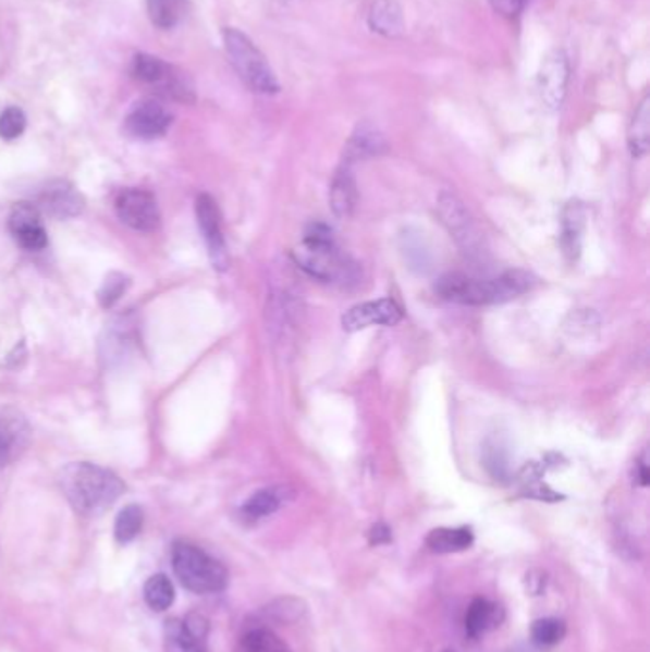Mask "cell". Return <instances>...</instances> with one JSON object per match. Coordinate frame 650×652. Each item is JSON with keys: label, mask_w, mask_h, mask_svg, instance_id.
Here are the masks:
<instances>
[{"label": "cell", "mask_w": 650, "mask_h": 652, "mask_svg": "<svg viewBox=\"0 0 650 652\" xmlns=\"http://www.w3.org/2000/svg\"><path fill=\"white\" fill-rule=\"evenodd\" d=\"M385 138L382 136V132L375 128L372 124L363 123L355 128L352 134L349 142L345 144L344 149V164L352 167L353 162L363 161V159H370L376 155H382L385 151Z\"/></svg>", "instance_id": "ac0fdd59"}, {"label": "cell", "mask_w": 650, "mask_h": 652, "mask_svg": "<svg viewBox=\"0 0 650 652\" xmlns=\"http://www.w3.org/2000/svg\"><path fill=\"white\" fill-rule=\"evenodd\" d=\"M627 146L635 159H642L649 153L650 147V98L647 96L635 111L629 131H627Z\"/></svg>", "instance_id": "cb8c5ba5"}, {"label": "cell", "mask_w": 650, "mask_h": 652, "mask_svg": "<svg viewBox=\"0 0 650 652\" xmlns=\"http://www.w3.org/2000/svg\"><path fill=\"white\" fill-rule=\"evenodd\" d=\"M187 0H147V14L155 27L172 29L185 14Z\"/></svg>", "instance_id": "484cf974"}, {"label": "cell", "mask_w": 650, "mask_h": 652, "mask_svg": "<svg viewBox=\"0 0 650 652\" xmlns=\"http://www.w3.org/2000/svg\"><path fill=\"white\" fill-rule=\"evenodd\" d=\"M286 502V491L283 487H269L261 491L254 492L250 499L246 500L241 507V517L248 522L261 521L269 515L279 512V507Z\"/></svg>", "instance_id": "44dd1931"}, {"label": "cell", "mask_w": 650, "mask_h": 652, "mask_svg": "<svg viewBox=\"0 0 650 652\" xmlns=\"http://www.w3.org/2000/svg\"><path fill=\"white\" fill-rule=\"evenodd\" d=\"M60 484L71 507L90 519L106 514L126 491L121 477L90 462H75L65 466Z\"/></svg>", "instance_id": "6da1fadb"}, {"label": "cell", "mask_w": 650, "mask_h": 652, "mask_svg": "<svg viewBox=\"0 0 650 652\" xmlns=\"http://www.w3.org/2000/svg\"><path fill=\"white\" fill-rule=\"evenodd\" d=\"M172 115L169 109L155 100L139 101L124 121V128L132 138L157 139L169 132Z\"/></svg>", "instance_id": "9a60e30c"}, {"label": "cell", "mask_w": 650, "mask_h": 652, "mask_svg": "<svg viewBox=\"0 0 650 652\" xmlns=\"http://www.w3.org/2000/svg\"><path fill=\"white\" fill-rule=\"evenodd\" d=\"M492 10L504 17L519 16L525 0H489Z\"/></svg>", "instance_id": "836d02e7"}, {"label": "cell", "mask_w": 650, "mask_h": 652, "mask_svg": "<svg viewBox=\"0 0 650 652\" xmlns=\"http://www.w3.org/2000/svg\"><path fill=\"white\" fill-rule=\"evenodd\" d=\"M223 47L233 70L253 93L269 96L281 90L266 56L261 54L260 48L256 47L245 33L233 27L223 29Z\"/></svg>", "instance_id": "277c9868"}, {"label": "cell", "mask_w": 650, "mask_h": 652, "mask_svg": "<svg viewBox=\"0 0 650 652\" xmlns=\"http://www.w3.org/2000/svg\"><path fill=\"white\" fill-rule=\"evenodd\" d=\"M29 430L22 416L2 410L0 413V468H4L27 445Z\"/></svg>", "instance_id": "d6986e66"}, {"label": "cell", "mask_w": 650, "mask_h": 652, "mask_svg": "<svg viewBox=\"0 0 650 652\" xmlns=\"http://www.w3.org/2000/svg\"><path fill=\"white\" fill-rule=\"evenodd\" d=\"M172 567L185 590L199 595L220 593L230 582L228 568L223 567L220 561L210 557L197 545L185 544V542L174 545Z\"/></svg>", "instance_id": "5b68a950"}, {"label": "cell", "mask_w": 650, "mask_h": 652, "mask_svg": "<svg viewBox=\"0 0 650 652\" xmlns=\"http://www.w3.org/2000/svg\"><path fill=\"white\" fill-rule=\"evenodd\" d=\"M9 227L17 245L29 250L40 253L48 246V233L39 208L33 202H16L9 216Z\"/></svg>", "instance_id": "8fae6325"}, {"label": "cell", "mask_w": 650, "mask_h": 652, "mask_svg": "<svg viewBox=\"0 0 650 652\" xmlns=\"http://www.w3.org/2000/svg\"><path fill=\"white\" fill-rule=\"evenodd\" d=\"M543 469L540 464H527L525 468L520 469L519 481L520 492L528 496V499L543 500V502H557L563 500V496L559 492L550 489L548 484L543 483Z\"/></svg>", "instance_id": "d4e9b609"}, {"label": "cell", "mask_w": 650, "mask_h": 652, "mask_svg": "<svg viewBox=\"0 0 650 652\" xmlns=\"http://www.w3.org/2000/svg\"><path fill=\"white\" fill-rule=\"evenodd\" d=\"M132 77L144 85L154 86L157 88V93L169 100L184 101V103L195 101V90L184 73L174 70L169 63L162 62L161 58H157V56H134Z\"/></svg>", "instance_id": "8992f818"}, {"label": "cell", "mask_w": 650, "mask_h": 652, "mask_svg": "<svg viewBox=\"0 0 650 652\" xmlns=\"http://www.w3.org/2000/svg\"><path fill=\"white\" fill-rule=\"evenodd\" d=\"M565 633V622L559 620V618H540L530 628V637L540 649H550V647L561 643Z\"/></svg>", "instance_id": "f546056e"}, {"label": "cell", "mask_w": 650, "mask_h": 652, "mask_svg": "<svg viewBox=\"0 0 650 652\" xmlns=\"http://www.w3.org/2000/svg\"><path fill=\"white\" fill-rule=\"evenodd\" d=\"M195 214H197V223H199L200 233L207 243L208 256L216 269L225 271L230 266V253L225 245L222 230V214L220 208L210 195L203 193L197 197L195 202Z\"/></svg>", "instance_id": "30bf717a"}, {"label": "cell", "mask_w": 650, "mask_h": 652, "mask_svg": "<svg viewBox=\"0 0 650 652\" xmlns=\"http://www.w3.org/2000/svg\"><path fill=\"white\" fill-rule=\"evenodd\" d=\"M357 199H359V192H357V182L353 176L352 167L342 162L330 184V208L336 218L347 220L355 212Z\"/></svg>", "instance_id": "2e32d148"}, {"label": "cell", "mask_w": 650, "mask_h": 652, "mask_svg": "<svg viewBox=\"0 0 650 652\" xmlns=\"http://www.w3.org/2000/svg\"><path fill=\"white\" fill-rule=\"evenodd\" d=\"M584 227H586V210L581 207L580 200H571L563 208V216H561V246L568 261H576L580 256Z\"/></svg>", "instance_id": "e0dca14e"}, {"label": "cell", "mask_w": 650, "mask_h": 652, "mask_svg": "<svg viewBox=\"0 0 650 652\" xmlns=\"http://www.w3.org/2000/svg\"><path fill=\"white\" fill-rule=\"evenodd\" d=\"M25 128H27V116L24 109L12 106L0 113V138L14 142L24 134Z\"/></svg>", "instance_id": "1f68e13d"}, {"label": "cell", "mask_w": 650, "mask_h": 652, "mask_svg": "<svg viewBox=\"0 0 650 652\" xmlns=\"http://www.w3.org/2000/svg\"><path fill=\"white\" fill-rule=\"evenodd\" d=\"M42 216L52 220H71L85 212V195L68 180H50L40 187L37 199L33 202Z\"/></svg>", "instance_id": "9c48e42d"}, {"label": "cell", "mask_w": 650, "mask_h": 652, "mask_svg": "<svg viewBox=\"0 0 650 652\" xmlns=\"http://www.w3.org/2000/svg\"><path fill=\"white\" fill-rule=\"evenodd\" d=\"M566 85H568V60L565 52L553 50L551 54L545 56L536 78V88L543 106L553 111L561 108L565 101Z\"/></svg>", "instance_id": "7c38bea8"}, {"label": "cell", "mask_w": 650, "mask_h": 652, "mask_svg": "<svg viewBox=\"0 0 650 652\" xmlns=\"http://www.w3.org/2000/svg\"><path fill=\"white\" fill-rule=\"evenodd\" d=\"M294 260L298 268L324 283H345V279H352L355 269L338 250L332 230L321 222L307 225L302 245L298 250H294Z\"/></svg>", "instance_id": "3957f363"}, {"label": "cell", "mask_w": 650, "mask_h": 652, "mask_svg": "<svg viewBox=\"0 0 650 652\" xmlns=\"http://www.w3.org/2000/svg\"><path fill=\"white\" fill-rule=\"evenodd\" d=\"M370 29L383 37H397L403 32V12L395 0H375L368 12Z\"/></svg>", "instance_id": "7402d4cb"}, {"label": "cell", "mask_w": 650, "mask_h": 652, "mask_svg": "<svg viewBox=\"0 0 650 652\" xmlns=\"http://www.w3.org/2000/svg\"><path fill=\"white\" fill-rule=\"evenodd\" d=\"M502 620H504L502 606L492 603L489 599H474L466 613V633L471 639H479L492 629H496Z\"/></svg>", "instance_id": "ffe728a7"}, {"label": "cell", "mask_w": 650, "mask_h": 652, "mask_svg": "<svg viewBox=\"0 0 650 652\" xmlns=\"http://www.w3.org/2000/svg\"><path fill=\"white\" fill-rule=\"evenodd\" d=\"M144 527V509L131 504L124 506L115 519V538L119 544H131L132 540H136Z\"/></svg>", "instance_id": "83f0119b"}, {"label": "cell", "mask_w": 650, "mask_h": 652, "mask_svg": "<svg viewBox=\"0 0 650 652\" xmlns=\"http://www.w3.org/2000/svg\"><path fill=\"white\" fill-rule=\"evenodd\" d=\"M243 652H291V649L271 629L254 628L243 637Z\"/></svg>", "instance_id": "f1b7e54d"}, {"label": "cell", "mask_w": 650, "mask_h": 652, "mask_svg": "<svg viewBox=\"0 0 650 652\" xmlns=\"http://www.w3.org/2000/svg\"><path fill=\"white\" fill-rule=\"evenodd\" d=\"M474 532L467 527H441V529L431 530L426 544L433 553H458L466 552L474 545Z\"/></svg>", "instance_id": "603a6c76"}, {"label": "cell", "mask_w": 650, "mask_h": 652, "mask_svg": "<svg viewBox=\"0 0 650 652\" xmlns=\"http://www.w3.org/2000/svg\"><path fill=\"white\" fill-rule=\"evenodd\" d=\"M403 319V309L391 298L365 302L353 306L342 317V327L347 332H359L370 327H393Z\"/></svg>", "instance_id": "5bb4252c"}, {"label": "cell", "mask_w": 650, "mask_h": 652, "mask_svg": "<svg viewBox=\"0 0 650 652\" xmlns=\"http://www.w3.org/2000/svg\"><path fill=\"white\" fill-rule=\"evenodd\" d=\"M437 212L441 216V222L451 233V237H454L464 253L469 256H481V231L477 230V223L474 222L466 205L454 193L443 192L439 195Z\"/></svg>", "instance_id": "52a82bcc"}, {"label": "cell", "mask_w": 650, "mask_h": 652, "mask_svg": "<svg viewBox=\"0 0 650 652\" xmlns=\"http://www.w3.org/2000/svg\"><path fill=\"white\" fill-rule=\"evenodd\" d=\"M174 598H176L174 586L167 575H154L144 586V599H146L147 606L155 613H162L170 608L174 603Z\"/></svg>", "instance_id": "4316f807"}, {"label": "cell", "mask_w": 650, "mask_h": 652, "mask_svg": "<svg viewBox=\"0 0 650 652\" xmlns=\"http://www.w3.org/2000/svg\"><path fill=\"white\" fill-rule=\"evenodd\" d=\"M368 540H370V544L372 545L390 544L391 540H393V534H391V529L388 525L376 522L375 527L368 532Z\"/></svg>", "instance_id": "e575fe53"}, {"label": "cell", "mask_w": 650, "mask_h": 652, "mask_svg": "<svg viewBox=\"0 0 650 652\" xmlns=\"http://www.w3.org/2000/svg\"><path fill=\"white\" fill-rule=\"evenodd\" d=\"M532 288V276L527 271L513 269L494 279H471L462 273L441 276L436 291L441 298L462 306H496L519 298Z\"/></svg>", "instance_id": "7a4b0ae2"}, {"label": "cell", "mask_w": 650, "mask_h": 652, "mask_svg": "<svg viewBox=\"0 0 650 652\" xmlns=\"http://www.w3.org/2000/svg\"><path fill=\"white\" fill-rule=\"evenodd\" d=\"M131 286V276L124 275L121 271H111L98 291V302L103 309H111L119 299L123 298Z\"/></svg>", "instance_id": "4dcf8cb0"}, {"label": "cell", "mask_w": 650, "mask_h": 652, "mask_svg": "<svg viewBox=\"0 0 650 652\" xmlns=\"http://www.w3.org/2000/svg\"><path fill=\"white\" fill-rule=\"evenodd\" d=\"M208 620L200 614L172 618L164 624L167 652H207Z\"/></svg>", "instance_id": "4fadbf2b"}, {"label": "cell", "mask_w": 650, "mask_h": 652, "mask_svg": "<svg viewBox=\"0 0 650 652\" xmlns=\"http://www.w3.org/2000/svg\"><path fill=\"white\" fill-rule=\"evenodd\" d=\"M649 479V466H647L645 454H642L641 460L637 462V483L641 484V487H647Z\"/></svg>", "instance_id": "d590c367"}, {"label": "cell", "mask_w": 650, "mask_h": 652, "mask_svg": "<svg viewBox=\"0 0 650 652\" xmlns=\"http://www.w3.org/2000/svg\"><path fill=\"white\" fill-rule=\"evenodd\" d=\"M485 468L489 469V473L496 479L504 481L505 477L510 476V460L504 446L500 443H487L485 445Z\"/></svg>", "instance_id": "d6a6232c"}, {"label": "cell", "mask_w": 650, "mask_h": 652, "mask_svg": "<svg viewBox=\"0 0 650 652\" xmlns=\"http://www.w3.org/2000/svg\"><path fill=\"white\" fill-rule=\"evenodd\" d=\"M119 220L131 230L139 233H154L161 225V210L154 193L139 187H131L119 193L115 200Z\"/></svg>", "instance_id": "ba28073f"}, {"label": "cell", "mask_w": 650, "mask_h": 652, "mask_svg": "<svg viewBox=\"0 0 650 652\" xmlns=\"http://www.w3.org/2000/svg\"><path fill=\"white\" fill-rule=\"evenodd\" d=\"M443 652H456V651H452V649H449V651H443Z\"/></svg>", "instance_id": "8d00e7d4"}]
</instances>
